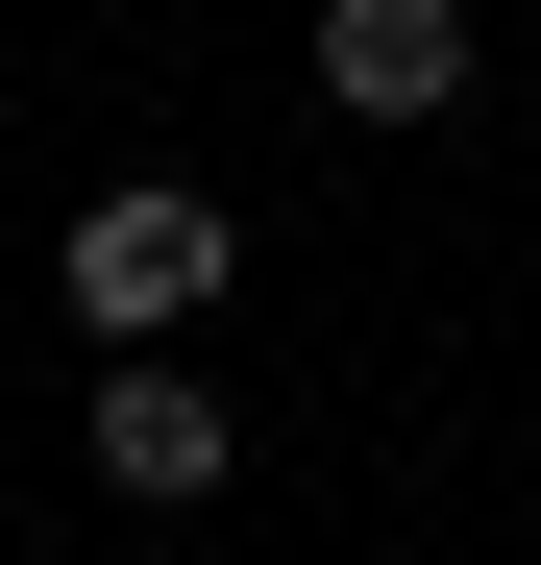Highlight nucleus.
<instances>
[{
    "mask_svg": "<svg viewBox=\"0 0 541 565\" xmlns=\"http://www.w3.org/2000/svg\"><path fill=\"white\" fill-rule=\"evenodd\" d=\"M320 99L344 124H443L468 99V0H320Z\"/></svg>",
    "mask_w": 541,
    "mask_h": 565,
    "instance_id": "2",
    "label": "nucleus"
},
{
    "mask_svg": "<svg viewBox=\"0 0 541 565\" xmlns=\"http://www.w3.org/2000/svg\"><path fill=\"white\" fill-rule=\"evenodd\" d=\"M222 270H246V222L198 198V172H124V198H74V320H99V344L222 320Z\"/></svg>",
    "mask_w": 541,
    "mask_h": 565,
    "instance_id": "1",
    "label": "nucleus"
},
{
    "mask_svg": "<svg viewBox=\"0 0 541 565\" xmlns=\"http://www.w3.org/2000/svg\"><path fill=\"white\" fill-rule=\"evenodd\" d=\"M99 492H148V516L222 492V394L198 369H99Z\"/></svg>",
    "mask_w": 541,
    "mask_h": 565,
    "instance_id": "3",
    "label": "nucleus"
}]
</instances>
